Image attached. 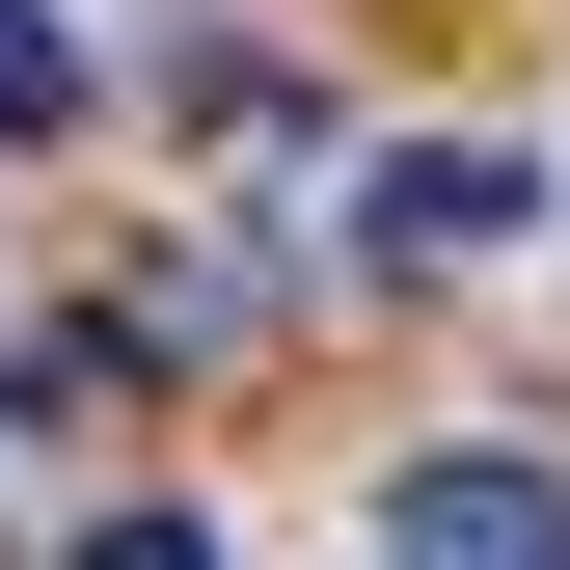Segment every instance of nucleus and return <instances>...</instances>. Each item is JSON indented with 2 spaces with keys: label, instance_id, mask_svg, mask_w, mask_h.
Instances as JSON below:
<instances>
[{
  "label": "nucleus",
  "instance_id": "f257e3e1",
  "mask_svg": "<svg viewBox=\"0 0 570 570\" xmlns=\"http://www.w3.org/2000/svg\"><path fill=\"white\" fill-rule=\"evenodd\" d=\"M381 570H570V462H407Z\"/></svg>",
  "mask_w": 570,
  "mask_h": 570
},
{
  "label": "nucleus",
  "instance_id": "f03ea898",
  "mask_svg": "<svg viewBox=\"0 0 570 570\" xmlns=\"http://www.w3.org/2000/svg\"><path fill=\"white\" fill-rule=\"evenodd\" d=\"M543 218V164H489V136H407V164H353V245L381 272H462V245H517Z\"/></svg>",
  "mask_w": 570,
  "mask_h": 570
},
{
  "label": "nucleus",
  "instance_id": "7ed1b4c3",
  "mask_svg": "<svg viewBox=\"0 0 570 570\" xmlns=\"http://www.w3.org/2000/svg\"><path fill=\"white\" fill-rule=\"evenodd\" d=\"M28 136H82V28H55V0H0V164H28Z\"/></svg>",
  "mask_w": 570,
  "mask_h": 570
},
{
  "label": "nucleus",
  "instance_id": "20e7f679",
  "mask_svg": "<svg viewBox=\"0 0 570 570\" xmlns=\"http://www.w3.org/2000/svg\"><path fill=\"white\" fill-rule=\"evenodd\" d=\"M82 570H218V517H109V543H82Z\"/></svg>",
  "mask_w": 570,
  "mask_h": 570
}]
</instances>
